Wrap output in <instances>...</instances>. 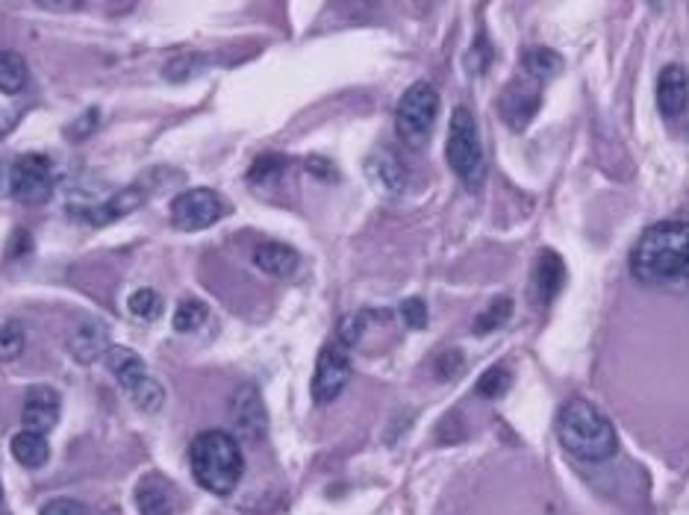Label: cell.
<instances>
[{
  "label": "cell",
  "mask_w": 689,
  "mask_h": 515,
  "mask_svg": "<svg viewBox=\"0 0 689 515\" xmlns=\"http://www.w3.org/2000/svg\"><path fill=\"white\" fill-rule=\"evenodd\" d=\"M24 342H27V336H24V327L18 324V321H0V362H9L15 360V357H21V351H24Z\"/></svg>",
  "instance_id": "4316f807"
},
{
  "label": "cell",
  "mask_w": 689,
  "mask_h": 515,
  "mask_svg": "<svg viewBox=\"0 0 689 515\" xmlns=\"http://www.w3.org/2000/svg\"><path fill=\"white\" fill-rule=\"evenodd\" d=\"M207 304H201L198 298H186L180 301V307L174 309V330L177 333H195L198 327H204L207 321Z\"/></svg>",
  "instance_id": "d4e9b609"
},
{
  "label": "cell",
  "mask_w": 689,
  "mask_h": 515,
  "mask_svg": "<svg viewBox=\"0 0 689 515\" xmlns=\"http://www.w3.org/2000/svg\"><path fill=\"white\" fill-rule=\"evenodd\" d=\"M566 286V265L560 254L554 251H542L536 265H533V298L539 304H551L560 289Z\"/></svg>",
  "instance_id": "9a60e30c"
},
{
  "label": "cell",
  "mask_w": 689,
  "mask_h": 515,
  "mask_svg": "<svg viewBox=\"0 0 689 515\" xmlns=\"http://www.w3.org/2000/svg\"><path fill=\"white\" fill-rule=\"evenodd\" d=\"M298 262H301L298 251L289 248V245H283V242H263L254 251V265L260 271H265V274H271V277H289V274H295Z\"/></svg>",
  "instance_id": "ac0fdd59"
},
{
  "label": "cell",
  "mask_w": 689,
  "mask_h": 515,
  "mask_svg": "<svg viewBox=\"0 0 689 515\" xmlns=\"http://www.w3.org/2000/svg\"><path fill=\"white\" fill-rule=\"evenodd\" d=\"M351 380V348L342 342H327L321 348L313 374V401L316 404H333Z\"/></svg>",
  "instance_id": "ba28073f"
},
{
  "label": "cell",
  "mask_w": 689,
  "mask_h": 515,
  "mask_svg": "<svg viewBox=\"0 0 689 515\" xmlns=\"http://www.w3.org/2000/svg\"><path fill=\"white\" fill-rule=\"evenodd\" d=\"M53 192L51 159L42 154H24L12 162L9 195L21 204H45Z\"/></svg>",
  "instance_id": "52a82bcc"
},
{
  "label": "cell",
  "mask_w": 689,
  "mask_h": 515,
  "mask_svg": "<svg viewBox=\"0 0 689 515\" xmlns=\"http://www.w3.org/2000/svg\"><path fill=\"white\" fill-rule=\"evenodd\" d=\"M168 212L177 230L195 233V230H207L212 224H218L230 209L224 204V198L212 189H186L171 201Z\"/></svg>",
  "instance_id": "8992f818"
},
{
  "label": "cell",
  "mask_w": 689,
  "mask_h": 515,
  "mask_svg": "<svg viewBox=\"0 0 689 515\" xmlns=\"http://www.w3.org/2000/svg\"><path fill=\"white\" fill-rule=\"evenodd\" d=\"M127 309L139 321H154V318H159V312H162V298H159L154 289H139V292L130 295Z\"/></svg>",
  "instance_id": "83f0119b"
},
{
  "label": "cell",
  "mask_w": 689,
  "mask_h": 515,
  "mask_svg": "<svg viewBox=\"0 0 689 515\" xmlns=\"http://www.w3.org/2000/svg\"><path fill=\"white\" fill-rule=\"evenodd\" d=\"M9 171H12V165H6V162L0 159V198L9 195Z\"/></svg>",
  "instance_id": "e575fe53"
},
{
  "label": "cell",
  "mask_w": 689,
  "mask_h": 515,
  "mask_svg": "<svg viewBox=\"0 0 689 515\" xmlns=\"http://www.w3.org/2000/svg\"><path fill=\"white\" fill-rule=\"evenodd\" d=\"M539 106H542V83L528 77L525 71H519V77L510 80V86L504 89V95L498 101L501 118L513 130H525L533 121V115L539 112Z\"/></svg>",
  "instance_id": "9c48e42d"
},
{
  "label": "cell",
  "mask_w": 689,
  "mask_h": 515,
  "mask_svg": "<svg viewBox=\"0 0 689 515\" xmlns=\"http://www.w3.org/2000/svg\"><path fill=\"white\" fill-rule=\"evenodd\" d=\"M522 71L539 83L554 80L563 71V56L551 48H530V51L522 53Z\"/></svg>",
  "instance_id": "7402d4cb"
},
{
  "label": "cell",
  "mask_w": 689,
  "mask_h": 515,
  "mask_svg": "<svg viewBox=\"0 0 689 515\" xmlns=\"http://www.w3.org/2000/svg\"><path fill=\"white\" fill-rule=\"evenodd\" d=\"M510 318H513V301L510 298H495L489 307L477 315L472 330H475V336H486V333H495L498 327H504Z\"/></svg>",
  "instance_id": "603a6c76"
},
{
  "label": "cell",
  "mask_w": 689,
  "mask_h": 515,
  "mask_svg": "<svg viewBox=\"0 0 689 515\" xmlns=\"http://www.w3.org/2000/svg\"><path fill=\"white\" fill-rule=\"evenodd\" d=\"M283 171H286V159H280V156H260V159L251 165L248 177H251V183L271 186V183H277V180L283 177Z\"/></svg>",
  "instance_id": "f546056e"
},
{
  "label": "cell",
  "mask_w": 689,
  "mask_h": 515,
  "mask_svg": "<svg viewBox=\"0 0 689 515\" xmlns=\"http://www.w3.org/2000/svg\"><path fill=\"white\" fill-rule=\"evenodd\" d=\"M133 501H136L139 515H174V495L154 477L136 486Z\"/></svg>",
  "instance_id": "ffe728a7"
},
{
  "label": "cell",
  "mask_w": 689,
  "mask_h": 515,
  "mask_svg": "<svg viewBox=\"0 0 689 515\" xmlns=\"http://www.w3.org/2000/svg\"><path fill=\"white\" fill-rule=\"evenodd\" d=\"M130 395V401L139 407L142 412H157L162 410V404H165V389H162V383H157L154 377H145L133 392H127Z\"/></svg>",
  "instance_id": "484cf974"
},
{
  "label": "cell",
  "mask_w": 689,
  "mask_h": 515,
  "mask_svg": "<svg viewBox=\"0 0 689 515\" xmlns=\"http://www.w3.org/2000/svg\"><path fill=\"white\" fill-rule=\"evenodd\" d=\"M560 445L583 463H604L619 451V436L613 421L595 404L572 398L566 401L554 421Z\"/></svg>",
  "instance_id": "7a4b0ae2"
},
{
  "label": "cell",
  "mask_w": 689,
  "mask_h": 515,
  "mask_svg": "<svg viewBox=\"0 0 689 515\" xmlns=\"http://www.w3.org/2000/svg\"><path fill=\"white\" fill-rule=\"evenodd\" d=\"M142 204H145V192H142V189H136V186H130V189L115 192L112 198H106V201H101V204L83 206V212H80V215H83L86 221H92V224H109V221H115V218L130 215L133 209H139Z\"/></svg>",
  "instance_id": "e0dca14e"
},
{
  "label": "cell",
  "mask_w": 689,
  "mask_h": 515,
  "mask_svg": "<svg viewBox=\"0 0 689 515\" xmlns=\"http://www.w3.org/2000/svg\"><path fill=\"white\" fill-rule=\"evenodd\" d=\"M398 312H401V318H404V324H407L410 330H424V324H427V304H424L422 298H407V301H401Z\"/></svg>",
  "instance_id": "1f68e13d"
},
{
  "label": "cell",
  "mask_w": 689,
  "mask_h": 515,
  "mask_svg": "<svg viewBox=\"0 0 689 515\" xmlns=\"http://www.w3.org/2000/svg\"><path fill=\"white\" fill-rule=\"evenodd\" d=\"M445 156L451 171L460 177V183L466 189H480L486 180V154H483V142H480V130H477L475 115L466 106H457L448 124V145H445Z\"/></svg>",
  "instance_id": "277c9868"
},
{
  "label": "cell",
  "mask_w": 689,
  "mask_h": 515,
  "mask_svg": "<svg viewBox=\"0 0 689 515\" xmlns=\"http://www.w3.org/2000/svg\"><path fill=\"white\" fill-rule=\"evenodd\" d=\"M366 177H369V183L380 192V195H386V198H395V195H401L404 189H407V168L401 165V159L392 154V151H386V148H380V151H374V154L366 156Z\"/></svg>",
  "instance_id": "7c38bea8"
},
{
  "label": "cell",
  "mask_w": 689,
  "mask_h": 515,
  "mask_svg": "<svg viewBox=\"0 0 689 515\" xmlns=\"http://www.w3.org/2000/svg\"><path fill=\"white\" fill-rule=\"evenodd\" d=\"M230 415H233V427L242 439L248 442H260L268 430V412H265L263 395L257 386H242L233 401H230Z\"/></svg>",
  "instance_id": "30bf717a"
},
{
  "label": "cell",
  "mask_w": 689,
  "mask_h": 515,
  "mask_svg": "<svg viewBox=\"0 0 689 515\" xmlns=\"http://www.w3.org/2000/svg\"><path fill=\"white\" fill-rule=\"evenodd\" d=\"M109 351V330L104 321H80L68 336V354L77 362L104 360Z\"/></svg>",
  "instance_id": "5bb4252c"
},
{
  "label": "cell",
  "mask_w": 689,
  "mask_h": 515,
  "mask_svg": "<svg viewBox=\"0 0 689 515\" xmlns=\"http://www.w3.org/2000/svg\"><path fill=\"white\" fill-rule=\"evenodd\" d=\"M59 410H62V401H59V392L51 389V386H33L27 395H24V407H21V421H24V430H33V433H51L59 421Z\"/></svg>",
  "instance_id": "8fae6325"
},
{
  "label": "cell",
  "mask_w": 689,
  "mask_h": 515,
  "mask_svg": "<svg viewBox=\"0 0 689 515\" xmlns=\"http://www.w3.org/2000/svg\"><path fill=\"white\" fill-rule=\"evenodd\" d=\"M489 62H492V48H489V42L480 36L475 45L469 48V53H466V71H469L472 77H480V74H486Z\"/></svg>",
  "instance_id": "4dcf8cb0"
},
{
  "label": "cell",
  "mask_w": 689,
  "mask_h": 515,
  "mask_svg": "<svg viewBox=\"0 0 689 515\" xmlns=\"http://www.w3.org/2000/svg\"><path fill=\"white\" fill-rule=\"evenodd\" d=\"M369 318H371V312H354V315H345V318L339 321L336 342H342L345 348H354V345L363 339V333H366V327H369Z\"/></svg>",
  "instance_id": "f1b7e54d"
},
{
  "label": "cell",
  "mask_w": 689,
  "mask_h": 515,
  "mask_svg": "<svg viewBox=\"0 0 689 515\" xmlns=\"http://www.w3.org/2000/svg\"><path fill=\"white\" fill-rule=\"evenodd\" d=\"M439 115V92L430 83H413L395 109V130L410 148H422Z\"/></svg>",
  "instance_id": "5b68a950"
},
{
  "label": "cell",
  "mask_w": 689,
  "mask_h": 515,
  "mask_svg": "<svg viewBox=\"0 0 689 515\" xmlns=\"http://www.w3.org/2000/svg\"><path fill=\"white\" fill-rule=\"evenodd\" d=\"M0 501H3V489H0Z\"/></svg>",
  "instance_id": "d590c367"
},
{
  "label": "cell",
  "mask_w": 689,
  "mask_h": 515,
  "mask_svg": "<svg viewBox=\"0 0 689 515\" xmlns=\"http://www.w3.org/2000/svg\"><path fill=\"white\" fill-rule=\"evenodd\" d=\"M104 360H106V368L112 371V377L121 383V389H124V392H133V389H136L145 377H151L145 360H142L136 351L124 348V345H109V351H106Z\"/></svg>",
  "instance_id": "2e32d148"
},
{
  "label": "cell",
  "mask_w": 689,
  "mask_h": 515,
  "mask_svg": "<svg viewBox=\"0 0 689 515\" xmlns=\"http://www.w3.org/2000/svg\"><path fill=\"white\" fill-rule=\"evenodd\" d=\"M39 515H89V510H86V504H80L74 498H53L39 510Z\"/></svg>",
  "instance_id": "d6a6232c"
},
{
  "label": "cell",
  "mask_w": 689,
  "mask_h": 515,
  "mask_svg": "<svg viewBox=\"0 0 689 515\" xmlns=\"http://www.w3.org/2000/svg\"><path fill=\"white\" fill-rule=\"evenodd\" d=\"M9 451L15 457V463H21L24 468H42V465L51 460V445L42 433H33V430H21L12 436L9 442Z\"/></svg>",
  "instance_id": "d6986e66"
},
{
  "label": "cell",
  "mask_w": 689,
  "mask_h": 515,
  "mask_svg": "<svg viewBox=\"0 0 689 515\" xmlns=\"http://www.w3.org/2000/svg\"><path fill=\"white\" fill-rule=\"evenodd\" d=\"M631 274L645 286H675L689 280V221H660L636 239Z\"/></svg>",
  "instance_id": "6da1fadb"
},
{
  "label": "cell",
  "mask_w": 689,
  "mask_h": 515,
  "mask_svg": "<svg viewBox=\"0 0 689 515\" xmlns=\"http://www.w3.org/2000/svg\"><path fill=\"white\" fill-rule=\"evenodd\" d=\"M510 386H513V374H510V368L507 365H492L480 380H477L475 392L480 395V398H486V401H495V398H501V395H507L510 392Z\"/></svg>",
  "instance_id": "cb8c5ba5"
},
{
  "label": "cell",
  "mask_w": 689,
  "mask_h": 515,
  "mask_svg": "<svg viewBox=\"0 0 689 515\" xmlns=\"http://www.w3.org/2000/svg\"><path fill=\"white\" fill-rule=\"evenodd\" d=\"M463 368V357L457 354V351H445L442 354V360H439V365H436V371H439V377L442 380H451V377H457V371Z\"/></svg>",
  "instance_id": "836d02e7"
},
{
  "label": "cell",
  "mask_w": 689,
  "mask_h": 515,
  "mask_svg": "<svg viewBox=\"0 0 689 515\" xmlns=\"http://www.w3.org/2000/svg\"><path fill=\"white\" fill-rule=\"evenodd\" d=\"M689 103V74L684 65H666L657 77V106L666 118L684 115Z\"/></svg>",
  "instance_id": "4fadbf2b"
},
{
  "label": "cell",
  "mask_w": 689,
  "mask_h": 515,
  "mask_svg": "<svg viewBox=\"0 0 689 515\" xmlns=\"http://www.w3.org/2000/svg\"><path fill=\"white\" fill-rule=\"evenodd\" d=\"M30 83V68L27 59L15 51H0V92L3 95H18Z\"/></svg>",
  "instance_id": "44dd1931"
},
{
  "label": "cell",
  "mask_w": 689,
  "mask_h": 515,
  "mask_svg": "<svg viewBox=\"0 0 689 515\" xmlns=\"http://www.w3.org/2000/svg\"><path fill=\"white\" fill-rule=\"evenodd\" d=\"M189 465L201 489L224 498L239 486L245 474V454L239 439L227 430H204L189 445Z\"/></svg>",
  "instance_id": "3957f363"
}]
</instances>
